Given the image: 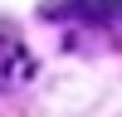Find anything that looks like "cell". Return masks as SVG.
<instances>
[{
    "label": "cell",
    "instance_id": "cell-1",
    "mask_svg": "<svg viewBox=\"0 0 122 117\" xmlns=\"http://www.w3.org/2000/svg\"><path fill=\"white\" fill-rule=\"evenodd\" d=\"M29 73H34V63H29V49L20 44L10 29H0V93H5V88H20Z\"/></svg>",
    "mask_w": 122,
    "mask_h": 117
}]
</instances>
